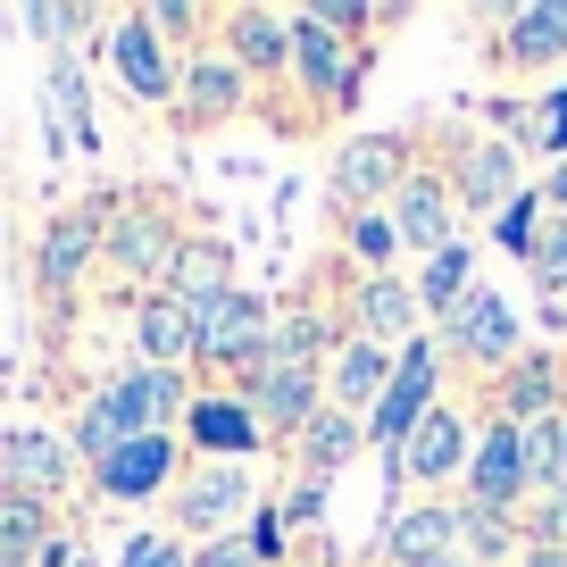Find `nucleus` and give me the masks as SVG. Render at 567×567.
<instances>
[{
  "mask_svg": "<svg viewBox=\"0 0 567 567\" xmlns=\"http://www.w3.org/2000/svg\"><path fill=\"white\" fill-rule=\"evenodd\" d=\"M176 284L193 292V309L217 301L226 292V243H176Z\"/></svg>",
  "mask_w": 567,
  "mask_h": 567,
  "instance_id": "nucleus-28",
  "label": "nucleus"
},
{
  "mask_svg": "<svg viewBox=\"0 0 567 567\" xmlns=\"http://www.w3.org/2000/svg\"><path fill=\"white\" fill-rule=\"evenodd\" d=\"M109 51H117V68H125V84H134V101H167V92H176V68H167L159 25H151V18H134L117 42H109Z\"/></svg>",
  "mask_w": 567,
  "mask_h": 567,
  "instance_id": "nucleus-8",
  "label": "nucleus"
},
{
  "mask_svg": "<svg viewBox=\"0 0 567 567\" xmlns=\"http://www.w3.org/2000/svg\"><path fill=\"white\" fill-rule=\"evenodd\" d=\"M460 534H467L476 550H509V526H501L493 509H467V517H460Z\"/></svg>",
  "mask_w": 567,
  "mask_h": 567,
  "instance_id": "nucleus-38",
  "label": "nucleus"
},
{
  "mask_svg": "<svg viewBox=\"0 0 567 567\" xmlns=\"http://www.w3.org/2000/svg\"><path fill=\"white\" fill-rule=\"evenodd\" d=\"M234 59H243V68H284V59H292V25L267 18V9H243V18H234Z\"/></svg>",
  "mask_w": 567,
  "mask_h": 567,
  "instance_id": "nucleus-22",
  "label": "nucleus"
},
{
  "mask_svg": "<svg viewBox=\"0 0 567 567\" xmlns=\"http://www.w3.org/2000/svg\"><path fill=\"white\" fill-rule=\"evenodd\" d=\"M193 443L209 451V460H243V451L259 443V417H250L243 401H193Z\"/></svg>",
  "mask_w": 567,
  "mask_h": 567,
  "instance_id": "nucleus-14",
  "label": "nucleus"
},
{
  "mask_svg": "<svg viewBox=\"0 0 567 567\" xmlns=\"http://www.w3.org/2000/svg\"><path fill=\"white\" fill-rule=\"evenodd\" d=\"M543 142H550V151H567V92H559V101H543Z\"/></svg>",
  "mask_w": 567,
  "mask_h": 567,
  "instance_id": "nucleus-42",
  "label": "nucleus"
},
{
  "mask_svg": "<svg viewBox=\"0 0 567 567\" xmlns=\"http://www.w3.org/2000/svg\"><path fill=\"white\" fill-rule=\"evenodd\" d=\"M243 501H250V476H243V467H217V476H200L193 493H184L176 517H184V526H226Z\"/></svg>",
  "mask_w": 567,
  "mask_h": 567,
  "instance_id": "nucleus-19",
  "label": "nucleus"
},
{
  "mask_svg": "<svg viewBox=\"0 0 567 567\" xmlns=\"http://www.w3.org/2000/svg\"><path fill=\"white\" fill-rule=\"evenodd\" d=\"M9 476H18L25 493H51V484L68 476V451H59L51 434H34V425H25V434H9Z\"/></svg>",
  "mask_w": 567,
  "mask_h": 567,
  "instance_id": "nucleus-23",
  "label": "nucleus"
},
{
  "mask_svg": "<svg viewBox=\"0 0 567 567\" xmlns=\"http://www.w3.org/2000/svg\"><path fill=\"white\" fill-rule=\"evenodd\" d=\"M34 550H42V501L9 493V501H0V567H25Z\"/></svg>",
  "mask_w": 567,
  "mask_h": 567,
  "instance_id": "nucleus-26",
  "label": "nucleus"
},
{
  "mask_svg": "<svg viewBox=\"0 0 567 567\" xmlns=\"http://www.w3.org/2000/svg\"><path fill=\"white\" fill-rule=\"evenodd\" d=\"M92 243H101V226H92V217H59L51 243H42V284H51V292H68L75 267L92 259Z\"/></svg>",
  "mask_w": 567,
  "mask_h": 567,
  "instance_id": "nucleus-20",
  "label": "nucleus"
},
{
  "mask_svg": "<svg viewBox=\"0 0 567 567\" xmlns=\"http://www.w3.org/2000/svg\"><path fill=\"white\" fill-rule=\"evenodd\" d=\"M451 342H460L467 359H509L517 351V318H509V301L501 292H460V309H451Z\"/></svg>",
  "mask_w": 567,
  "mask_h": 567,
  "instance_id": "nucleus-6",
  "label": "nucleus"
},
{
  "mask_svg": "<svg viewBox=\"0 0 567 567\" xmlns=\"http://www.w3.org/2000/svg\"><path fill=\"white\" fill-rule=\"evenodd\" d=\"M134 342H142V359H151V368L184 359V351H193V301L151 292V301H142V318H134Z\"/></svg>",
  "mask_w": 567,
  "mask_h": 567,
  "instance_id": "nucleus-10",
  "label": "nucleus"
},
{
  "mask_svg": "<svg viewBox=\"0 0 567 567\" xmlns=\"http://www.w3.org/2000/svg\"><path fill=\"white\" fill-rule=\"evenodd\" d=\"M460 193H467V209H509V184H517V159H509V151H501V142H493V151H467V167H460Z\"/></svg>",
  "mask_w": 567,
  "mask_h": 567,
  "instance_id": "nucleus-24",
  "label": "nucleus"
},
{
  "mask_svg": "<svg viewBox=\"0 0 567 567\" xmlns=\"http://www.w3.org/2000/svg\"><path fill=\"white\" fill-rule=\"evenodd\" d=\"M326 384H334V409H342V417H351V409L384 401L392 368H384V359H375V342L359 334V342H342V351H334V375H326Z\"/></svg>",
  "mask_w": 567,
  "mask_h": 567,
  "instance_id": "nucleus-12",
  "label": "nucleus"
},
{
  "mask_svg": "<svg viewBox=\"0 0 567 567\" xmlns=\"http://www.w3.org/2000/svg\"><path fill=\"white\" fill-rule=\"evenodd\" d=\"M117 567H184V550L167 543V534H134V543H125V559Z\"/></svg>",
  "mask_w": 567,
  "mask_h": 567,
  "instance_id": "nucleus-37",
  "label": "nucleus"
},
{
  "mask_svg": "<svg viewBox=\"0 0 567 567\" xmlns=\"http://www.w3.org/2000/svg\"><path fill=\"white\" fill-rule=\"evenodd\" d=\"M75 443H84V460H92V467H101V460H109V451H117V443H125V425H117V409H109V401H92V409H84V417H75Z\"/></svg>",
  "mask_w": 567,
  "mask_h": 567,
  "instance_id": "nucleus-34",
  "label": "nucleus"
},
{
  "mask_svg": "<svg viewBox=\"0 0 567 567\" xmlns=\"http://www.w3.org/2000/svg\"><path fill=\"white\" fill-rule=\"evenodd\" d=\"M534 534H543V550H559V543H567V484L550 493V509L534 517Z\"/></svg>",
  "mask_w": 567,
  "mask_h": 567,
  "instance_id": "nucleus-40",
  "label": "nucleus"
},
{
  "mask_svg": "<svg viewBox=\"0 0 567 567\" xmlns=\"http://www.w3.org/2000/svg\"><path fill=\"white\" fill-rule=\"evenodd\" d=\"M392 234L401 243H417V250H443L451 243V200H443V184H401V200H392Z\"/></svg>",
  "mask_w": 567,
  "mask_h": 567,
  "instance_id": "nucleus-11",
  "label": "nucleus"
},
{
  "mask_svg": "<svg viewBox=\"0 0 567 567\" xmlns=\"http://www.w3.org/2000/svg\"><path fill=\"white\" fill-rule=\"evenodd\" d=\"M359 326H368V334H409V326H417V292L375 276L368 292H359Z\"/></svg>",
  "mask_w": 567,
  "mask_h": 567,
  "instance_id": "nucleus-29",
  "label": "nucleus"
},
{
  "mask_svg": "<svg viewBox=\"0 0 567 567\" xmlns=\"http://www.w3.org/2000/svg\"><path fill=\"white\" fill-rule=\"evenodd\" d=\"M193 351L200 359H250V368H259L267 359V301H250V292L200 301L193 309Z\"/></svg>",
  "mask_w": 567,
  "mask_h": 567,
  "instance_id": "nucleus-2",
  "label": "nucleus"
},
{
  "mask_svg": "<svg viewBox=\"0 0 567 567\" xmlns=\"http://www.w3.org/2000/svg\"><path fill=\"white\" fill-rule=\"evenodd\" d=\"M250 417L276 425V434H309V417H318V375L259 359V375H250Z\"/></svg>",
  "mask_w": 567,
  "mask_h": 567,
  "instance_id": "nucleus-3",
  "label": "nucleus"
},
{
  "mask_svg": "<svg viewBox=\"0 0 567 567\" xmlns=\"http://www.w3.org/2000/svg\"><path fill=\"white\" fill-rule=\"evenodd\" d=\"M567 51V9H526L509 25V59H559Z\"/></svg>",
  "mask_w": 567,
  "mask_h": 567,
  "instance_id": "nucleus-30",
  "label": "nucleus"
},
{
  "mask_svg": "<svg viewBox=\"0 0 567 567\" xmlns=\"http://www.w3.org/2000/svg\"><path fill=\"white\" fill-rule=\"evenodd\" d=\"M51 109H59V142H75V151H101V134H92V92H84V75H75L68 51L51 59Z\"/></svg>",
  "mask_w": 567,
  "mask_h": 567,
  "instance_id": "nucleus-16",
  "label": "nucleus"
},
{
  "mask_svg": "<svg viewBox=\"0 0 567 567\" xmlns=\"http://www.w3.org/2000/svg\"><path fill=\"white\" fill-rule=\"evenodd\" d=\"M392 176H401V142L392 134H359L334 159V200H368V193H384Z\"/></svg>",
  "mask_w": 567,
  "mask_h": 567,
  "instance_id": "nucleus-9",
  "label": "nucleus"
},
{
  "mask_svg": "<svg viewBox=\"0 0 567 567\" xmlns=\"http://www.w3.org/2000/svg\"><path fill=\"white\" fill-rule=\"evenodd\" d=\"M351 443H359V425L342 417V409L309 417V467H318V476H326V467H342V460H351Z\"/></svg>",
  "mask_w": 567,
  "mask_h": 567,
  "instance_id": "nucleus-33",
  "label": "nucleus"
},
{
  "mask_svg": "<svg viewBox=\"0 0 567 567\" xmlns=\"http://www.w3.org/2000/svg\"><path fill=\"white\" fill-rule=\"evenodd\" d=\"M526 567H567V550H543V543H534V550H526Z\"/></svg>",
  "mask_w": 567,
  "mask_h": 567,
  "instance_id": "nucleus-43",
  "label": "nucleus"
},
{
  "mask_svg": "<svg viewBox=\"0 0 567 567\" xmlns=\"http://www.w3.org/2000/svg\"><path fill=\"white\" fill-rule=\"evenodd\" d=\"M109 243H117V259L134 267V276H159V267H176V243H167V226H159V217H125V226L109 234Z\"/></svg>",
  "mask_w": 567,
  "mask_h": 567,
  "instance_id": "nucleus-25",
  "label": "nucleus"
},
{
  "mask_svg": "<svg viewBox=\"0 0 567 567\" xmlns=\"http://www.w3.org/2000/svg\"><path fill=\"white\" fill-rule=\"evenodd\" d=\"M526 276H534V292H567V217L559 226H534V250H526Z\"/></svg>",
  "mask_w": 567,
  "mask_h": 567,
  "instance_id": "nucleus-31",
  "label": "nucleus"
},
{
  "mask_svg": "<svg viewBox=\"0 0 567 567\" xmlns=\"http://www.w3.org/2000/svg\"><path fill=\"white\" fill-rule=\"evenodd\" d=\"M425 567H467V559H451V550H443V559H425Z\"/></svg>",
  "mask_w": 567,
  "mask_h": 567,
  "instance_id": "nucleus-45",
  "label": "nucleus"
},
{
  "mask_svg": "<svg viewBox=\"0 0 567 567\" xmlns=\"http://www.w3.org/2000/svg\"><path fill=\"white\" fill-rule=\"evenodd\" d=\"M467 484H476V509H509L517 484H526V443H517V425H493L476 451H467Z\"/></svg>",
  "mask_w": 567,
  "mask_h": 567,
  "instance_id": "nucleus-5",
  "label": "nucleus"
},
{
  "mask_svg": "<svg viewBox=\"0 0 567 567\" xmlns=\"http://www.w3.org/2000/svg\"><path fill=\"white\" fill-rule=\"evenodd\" d=\"M517 443H526V484H550V493H559L567 484V409L517 425Z\"/></svg>",
  "mask_w": 567,
  "mask_h": 567,
  "instance_id": "nucleus-17",
  "label": "nucleus"
},
{
  "mask_svg": "<svg viewBox=\"0 0 567 567\" xmlns=\"http://www.w3.org/2000/svg\"><path fill=\"white\" fill-rule=\"evenodd\" d=\"M451 534H460V517H443V509H409V517H392V559H401V567H425V559H443Z\"/></svg>",
  "mask_w": 567,
  "mask_h": 567,
  "instance_id": "nucleus-21",
  "label": "nucleus"
},
{
  "mask_svg": "<svg viewBox=\"0 0 567 567\" xmlns=\"http://www.w3.org/2000/svg\"><path fill=\"white\" fill-rule=\"evenodd\" d=\"M318 509H326V484L309 476L301 493H292V501H284V509H276V517H284V526H309V517H318Z\"/></svg>",
  "mask_w": 567,
  "mask_h": 567,
  "instance_id": "nucleus-39",
  "label": "nucleus"
},
{
  "mask_svg": "<svg viewBox=\"0 0 567 567\" xmlns=\"http://www.w3.org/2000/svg\"><path fill=\"white\" fill-rule=\"evenodd\" d=\"M193 567H259V550H250V543H209Z\"/></svg>",
  "mask_w": 567,
  "mask_h": 567,
  "instance_id": "nucleus-41",
  "label": "nucleus"
},
{
  "mask_svg": "<svg viewBox=\"0 0 567 567\" xmlns=\"http://www.w3.org/2000/svg\"><path fill=\"white\" fill-rule=\"evenodd\" d=\"M534 226H543V217H534V200H509V209H501V250H517V259H526V250H534Z\"/></svg>",
  "mask_w": 567,
  "mask_h": 567,
  "instance_id": "nucleus-36",
  "label": "nucleus"
},
{
  "mask_svg": "<svg viewBox=\"0 0 567 567\" xmlns=\"http://www.w3.org/2000/svg\"><path fill=\"white\" fill-rule=\"evenodd\" d=\"M460 292H467V243H443L417 276V309H460Z\"/></svg>",
  "mask_w": 567,
  "mask_h": 567,
  "instance_id": "nucleus-27",
  "label": "nucleus"
},
{
  "mask_svg": "<svg viewBox=\"0 0 567 567\" xmlns=\"http://www.w3.org/2000/svg\"><path fill=\"white\" fill-rule=\"evenodd\" d=\"M550 200H559V209H567V167H559V176H550Z\"/></svg>",
  "mask_w": 567,
  "mask_h": 567,
  "instance_id": "nucleus-44",
  "label": "nucleus"
},
{
  "mask_svg": "<svg viewBox=\"0 0 567 567\" xmlns=\"http://www.w3.org/2000/svg\"><path fill=\"white\" fill-rule=\"evenodd\" d=\"M425 409H434V351H425V342H409L401 368H392V384H384V401H375V443H384V467H392V476H401V443L417 434Z\"/></svg>",
  "mask_w": 567,
  "mask_h": 567,
  "instance_id": "nucleus-1",
  "label": "nucleus"
},
{
  "mask_svg": "<svg viewBox=\"0 0 567 567\" xmlns=\"http://www.w3.org/2000/svg\"><path fill=\"white\" fill-rule=\"evenodd\" d=\"M101 401L117 409V425H125V434H159V417L184 401V384H176L167 368H142V375H117V384H109Z\"/></svg>",
  "mask_w": 567,
  "mask_h": 567,
  "instance_id": "nucleus-7",
  "label": "nucleus"
},
{
  "mask_svg": "<svg viewBox=\"0 0 567 567\" xmlns=\"http://www.w3.org/2000/svg\"><path fill=\"white\" fill-rule=\"evenodd\" d=\"M292 68H301L318 92H351V68H342V42L326 34L318 18H292Z\"/></svg>",
  "mask_w": 567,
  "mask_h": 567,
  "instance_id": "nucleus-15",
  "label": "nucleus"
},
{
  "mask_svg": "<svg viewBox=\"0 0 567 567\" xmlns=\"http://www.w3.org/2000/svg\"><path fill=\"white\" fill-rule=\"evenodd\" d=\"M509 409H517V417H526V425L559 409V375H550V359H526V368L509 375Z\"/></svg>",
  "mask_w": 567,
  "mask_h": 567,
  "instance_id": "nucleus-32",
  "label": "nucleus"
},
{
  "mask_svg": "<svg viewBox=\"0 0 567 567\" xmlns=\"http://www.w3.org/2000/svg\"><path fill=\"white\" fill-rule=\"evenodd\" d=\"M351 250H359V259H368V267H384L392 250H401V234H392L384 217H359V226H351Z\"/></svg>",
  "mask_w": 567,
  "mask_h": 567,
  "instance_id": "nucleus-35",
  "label": "nucleus"
},
{
  "mask_svg": "<svg viewBox=\"0 0 567 567\" xmlns=\"http://www.w3.org/2000/svg\"><path fill=\"white\" fill-rule=\"evenodd\" d=\"M184 101H193L200 117H226V109H243V68H234V59H217V51H200L193 75H184Z\"/></svg>",
  "mask_w": 567,
  "mask_h": 567,
  "instance_id": "nucleus-18",
  "label": "nucleus"
},
{
  "mask_svg": "<svg viewBox=\"0 0 567 567\" xmlns=\"http://www.w3.org/2000/svg\"><path fill=\"white\" fill-rule=\"evenodd\" d=\"M401 467H417V476H451V467H467V434H460V417L425 409L417 434L401 443Z\"/></svg>",
  "mask_w": 567,
  "mask_h": 567,
  "instance_id": "nucleus-13",
  "label": "nucleus"
},
{
  "mask_svg": "<svg viewBox=\"0 0 567 567\" xmlns=\"http://www.w3.org/2000/svg\"><path fill=\"white\" fill-rule=\"evenodd\" d=\"M167 467H176V443H167V434H125V443L101 460V493L151 501V493L167 484Z\"/></svg>",
  "mask_w": 567,
  "mask_h": 567,
  "instance_id": "nucleus-4",
  "label": "nucleus"
}]
</instances>
